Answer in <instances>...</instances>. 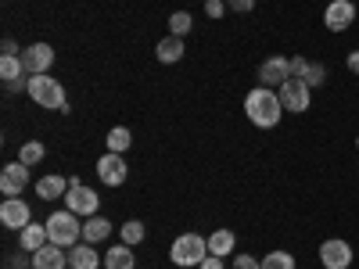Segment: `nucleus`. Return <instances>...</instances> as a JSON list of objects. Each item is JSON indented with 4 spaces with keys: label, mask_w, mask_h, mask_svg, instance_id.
I'll use <instances>...</instances> for the list:
<instances>
[{
    "label": "nucleus",
    "mask_w": 359,
    "mask_h": 269,
    "mask_svg": "<svg viewBox=\"0 0 359 269\" xmlns=\"http://www.w3.org/2000/svg\"><path fill=\"white\" fill-rule=\"evenodd\" d=\"M104 144H108V151H115V155H123L126 147L133 144V133H130L126 126H111V130H108V137H104Z\"/></svg>",
    "instance_id": "nucleus-22"
},
{
    "label": "nucleus",
    "mask_w": 359,
    "mask_h": 269,
    "mask_svg": "<svg viewBox=\"0 0 359 269\" xmlns=\"http://www.w3.org/2000/svg\"><path fill=\"white\" fill-rule=\"evenodd\" d=\"M29 184V165L22 162H8L4 169H0V194L4 198H18Z\"/></svg>",
    "instance_id": "nucleus-13"
},
{
    "label": "nucleus",
    "mask_w": 359,
    "mask_h": 269,
    "mask_svg": "<svg viewBox=\"0 0 359 269\" xmlns=\"http://www.w3.org/2000/svg\"><path fill=\"white\" fill-rule=\"evenodd\" d=\"M191 29H194V18L187 11H172V18H169V33L172 36H187Z\"/></svg>",
    "instance_id": "nucleus-26"
},
{
    "label": "nucleus",
    "mask_w": 359,
    "mask_h": 269,
    "mask_svg": "<svg viewBox=\"0 0 359 269\" xmlns=\"http://www.w3.org/2000/svg\"><path fill=\"white\" fill-rule=\"evenodd\" d=\"M104 269H137V255L130 244H115L104 255Z\"/></svg>",
    "instance_id": "nucleus-19"
},
{
    "label": "nucleus",
    "mask_w": 359,
    "mask_h": 269,
    "mask_svg": "<svg viewBox=\"0 0 359 269\" xmlns=\"http://www.w3.org/2000/svg\"><path fill=\"white\" fill-rule=\"evenodd\" d=\"M22 65H25L29 76L50 72V65H54V47H50V43H29V47L22 50Z\"/></svg>",
    "instance_id": "nucleus-10"
},
{
    "label": "nucleus",
    "mask_w": 359,
    "mask_h": 269,
    "mask_svg": "<svg viewBox=\"0 0 359 269\" xmlns=\"http://www.w3.org/2000/svg\"><path fill=\"white\" fill-rule=\"evenodd\" d=\"M198 269H226V262H223L219 255H208V258H205V262H201Z\"/></svg>",
    "instance_id": "nucleus-33"
},
{
    "label": "nucleus",
    "mask_w": 359,
    "mask_h": 269,
    "mask_svg": "<svg viewBox=\"0 0 359 269\" xmlns=\"http://www.w3.org/2000/svg\"><path fill=\"white\" fill-rule=\"evenodd\" d=\"M69 184L72 179H65V176H43V179H36V194L43 198V201H54V198H65L69 194Z\"/></svg>",
    "instance_id": "nucleus-18"
},
{
    "label": "nucleus",
    "mask_w": 359,
    "mask_h": 269,
    "mask_svg": "<svg viewBox=\"0 0 359 269\" xmlns=\"http://www.w3.org/2000/svg\"><path fill=\"white\" fill-rule=\"evenodd\" d=\"M233 248H237V233H233V230H216L212 237H208V255L226 258Z\"/></svg>",
    "instance_id": "nucleus-20"
},
{
    "label": "nucleus",
    "mask_w": 359,
    "mask_h": 269,
    "mask_svg": "<svg viewBox=\"0 0 359 269\" xmlns=\"http://www.w3.org/2000/svg\"><path fill=\"white\" fill-rule=\"evenodd\" d=\"M69 265V248L62 244H43L40 251H33V269H65Z\"/></svg>",
    "instance_id": "nucleus-14"
},
{
    "label": "nucleus",
    "mask_w": 359,
    "mask_h": 269,
    "mask_svg": "<svg viewBox=\"0 0 359 269\" xmlns=\"http://www.w3.org/2000/svg\"><path fill=\"white\" fill-rule=\"evenodd\" d=\"M306 69H309V62H306L302 54H294V57H291V76H294V79H306Z\"/></svg>",
    "instance_id": "nucleus-30"
},
{
    "label": "nucleus",
    "mask_w": 359,
    "mask_h": 269,
    "mask_svg": "<svg viewBox=\"0 0 359 269\" xmlns=\"http://www.w3.org/2000/svg\"><path fill=\"white\" fill-rule=\"evenodd\" d=\"M22 72H25V65H22L18 54H0V76H4V83L22 79Z\"/></svg>",
    "instance_id": "nucleus-23"
},
{
    "label": "nucleus",
    "mask_w": 359,
    "mask_h": 269,
    "mask_svg": "<svg viewBox=\"0 0 359 269\" xmlns=\"http://www.w3.org/2000/svg\"><path fill=\"white\" fill-rule=\"evenodd\" d=\"M97 205H101V198L90 191V187H83L79 179H72V184H69V194H65V208H69V212L90 219V216H97Z\"/></svg>",
    "instance_id": "nucleus-6"
},
{
    "label": "nucleus",
    "mask_w": 359,
    "mask_h": 269,
    "mask_svg": "<svg viewBox=\"0 0 359 269\" xmlns=\"http://www.w3.org/2000/svg\"><path fill=\"white\" fill-rule=\"evenodd\" d=\"M47 241H50L47 226H40V223H29L25 230H18V248H22V251H40Z\"/></svg>",
    "instance_id": "nucleus-17"
},
{
    "label": "nucleus",
    "mask_w": 359,
    "mask_h": 269,
    "mask_svg": "<svg viewBox=\"0 0 359 269\" xmlns=\"http://www.w3.org/2000/svg\"><path fill=\"white\" fill-rule=\"evenodd\" d=\"M355 147H359V137H355Z\"/></svg>",
    "instance_id": "nucleus-35"
},
{
    "label": "nucleus",
    "mask_w": 359,
    "mask_h": 269,
    "mask_svg": "<svg viewBox=\"0 0 359 269\" xmlns=\"http://www.w3.org/2000/svg\"><path fill=\"white\" fill-rule=\"evenodd\" d=\"M205 4H208V0H205Z\"/></svg>",
    "instance_id": "nucleus-36"
},
{
    "label": "nucleus",
    "mask_w": 359,
    "mask_h": 269,
    "mask_svg": "<svg viewBox=\"0 0 359 269\" xmlns=\"http://www.w3.org/2000/svg\"><path fill=\"white\" fill-rule=\"evenodd\" d=\"M97 176H101V184L104 187H123L126 184V176H130V165L123 155H115V151H104L97 158Z\"/></svg>",
    "instance_id": "nucleus-7"
},
{
    "label": "nucleus",
    "mask_w": 359,
    "mask_h": 269,
    "mask_svg": "<svg viewBox=\"0 0 359 269\" xmlns=\"http://www.w3.org/2000/svg\"><path fill=\"white\" fill-rule=\"evenodd\" d=\"M230 269H262V258H255V255H248V251H241V255H233V262H230Z\"/></svg>",
    "instance_id": "nucleus-28"
},
{
    "label": "nucleus",
    "mask_w": 359,
    "mask_h": 269,
    "mask_svg": "<svg viewBox=\"0 0 359 269\" xmlns=\"http://www.w3.org/2000/svg\"><path fill=\"white\" fill-rule=\"evenodd\" d=\"M69 265H72V269H101L104 258L94 251V244L83 241V244H72V248H69Z\"/></svg>",
    "instance_id": "nucleus-15"
},
{
    "label": "nucleus",
    "mask_w": 359,
    "mask_h": 269,
    "mask_svg": "<svg viewBox=\"0 0 359 269\" xmlns=\"http://www.w3.org/2000/svg\"><path fill=\"white\" fill-rule=\"evenodd\" d=\"M280 104H284V111H294V115H302V111H309L313 108V86L306 83V79H287L284 86H280Z\"/></svg>",
    "instance_id": "nucleus-5"
},
{
    "label": "nucleus",
    "mask_w": 359,
    "mask_h": 269,
    "mask_svg": "<svg viewBox=\"0 0 359 269\" xmlns=\"http://www.w3.org/2000/svg\"><path fill=\"white\" fill-rule=\"evenodd\" d=\"M43 226H47L50 244H62V248L79 244V237H83V223H79L76 212H69V208H62V212H50V219H47Z\"/></svg>",
    "instance_id": "nucleus-3"
},
{
    "label": "nucleus",
    "mask_w": 359,
    "mask_h": 269,
    "mask_svg": "<svg viewBox=\"0 0 359 269\" xmlns=\"http://www.w3.org/2000/svg\"><path fill=\"white\" fill-rule=\"evenodd\" d=\"M287 79H291V57L273 54V57H266V62L259 65V86L277 90V86H284Z\"/></svg>",
    "instance_id": "nucleus-8"
},
{
    "label": "nucleus",
    "mask_w": 359,
    "mask_h": 269,
    "mask_svg": "<svg viewBox=\"0 0 359 269\" xmlns=\"http://www.w3.org/2000/svg\"><path fill=\"white\" fill-rule=\"evenodd\" d=\"M345 69H348L352 76H359V50H352V54L345 57Z\"/></svg>",
    "instance_id": "nucleus-34"
},
{
    "label": "nucleus",
    "mask_w": 359,
    "mask_h": 269,
    "mask_svg": "<svg viewBox=\"0 0 359 269\" xmlns=\"http://www.w3.org/2000/svg\"><path fill=\"white\" fill-rule=\"evenodd\" d=\"M144 237H147V230H144V223L140 219H130V223H123V244H140L144 241Z\"/></svg>",
    "instance_id": "nucleus-27"
},
{
    "label": "nucleus",
    "mask_w": 359,
    "mask_h": 269,
    "mask_svg": "<svg viewBox=\"0 0 359 269\" xmlns=\"http://www.w3.org/2000/svg\"><path fill=\"white\" fill-rule=\"evenodd\" d=\"M320 262H323V269H348L352 265V244L341 241V237H331V241L320 244Z\"/></svg>",
    "instance_id": "nucleus-9"
},
{
    "label": "nucleus",
    "mask_w": 359,
    "mask_h": 269,
    "mask_svg": "<svg viewBox=\"0 0 359 269\" xmlns=\"http://www.w3.org/2000/svg\"><path fill=\"white\" fill-rule=\"evenodd\" d=\"M226 8H230V11H237V15H245V11H252V8H255V0H226Z\"/></svg>",
    "instance_id": "nucleus-32"
},
{
    "label": "nucleus",
    "mask_w": 359,
    "mask_h": 269,
    "mask_svg": "<svg viewBox=\"0 0 359 269\" xmlns=\"http://www.w3.org/2000/svg\"><path fill=\"white\" fill-rule=\"evenodd\" d=\"M355 22V4L352 0H331L323 11V25L331 29V33H345V29Z\"/></svg>",
    "instance_id": "nucleus-12"
},
{
    "label": "nucleus",
    "mask_w": 359,
    "mask_h": 269,
    "mask_svg": "<svg viewBox=\"0 0 359 269\" xmlns=\"http://www.w3.org/2000/svg\"><path fill=\"white\" fill-rule=\"evenodd\" d=\"M262 269H298V262L291 251H269L262 255Z\"/></svg>",
    "instance_id": "nucleus-25"
},
{
    "label": "nucleus",
    "mask_w": 359,
    "mask_h": 269,
    "mask_svg": "<svg viewBox=\"0 0 359 269\" xmlns=\"http://www.w3.org/2000/svg\"><path fill=\"white\" fill-rule=\"evenodd\" d=\"M223 11H226V0H208V4H205L208 18H223Z\"/></svg>",
    "instance_id": "nucleus-31"
},
{
    "label": "nucleus",
    "mask_w": 359,
    "mask_h": 269,
    "mask_svg": "<svg viewBox=\"0 0 359 269\" xmlns=\"http://www.w3.org/2000/svg\"><path fill=\"white\" fill-rule=\"evenodd\" d=\"M169 258H172V265H201L205 258H208V237H201V233H180L176 241H172V248H169Z\"/></svg>",
    "instance_id": "nucleus-4"
},
{
    "label": "nucleus",
    "mask_w": 359,
    "mask_h": 269,
    "mask_svg": "<svg viewBox=\"0 0 359 269\" xmlns=\"http://www.w3.org/2000/svg\"><path fill=\"white\" fill-rule=\"evenodd\" d=\"M323 79H327V69H323L320 62H309V69H306V83H309V86H320Z\"/></svg>",
    "instance_id": "nucleus-29"
},
{
    "label": "nucleus",
    "mask_w": 359,
    "mask_h": 269,
    "mask_svg": "<svg viewBox=\"0 0 359 269\" xmlns=\"http://www.w3.org/2000/svg\"><path fill=\"white\" fill-rule=\"evenodd\" d=\"M155 57H158V62L162 65H176L180 62V57H184V36H162L158 43H155Z\"/></svg>",
    "instance_id": "nucleus-16"
},
{
    "label": "nucleus",
    "mask_w": 359,
    "mask_h": 269,
    "mask_svg": "<svg viewBox=\"0 0 359 269\" xmlns=\"http://www.w3.org/2000/svg\"><path fill=\"white\" fill-rule=\"evenodd\" d=\"M25 94L33 97L40 108H47V111H69L65 86L57 83V79H50V72H43V76H29V79H25Z\"/></svg>",
    "instance_id": "nucleus-2"
},
{
    "label": "nucleus",
    "mask_w": 359,
    "mask_h": 269,
    "mask_svg": "<svg viewBox=\"0 0 359 269\" xmlns=\"http://www.w3.org/2000/svg\"><path fill=\"white\" fill-rule=\"evenodd\" d=\"M245 115H248V123L259 126V130H273L280 123V115H284V104H280V94L277 90H269V86H255L248 90V97H245Z\"/></svg>",
    "instance_id": "nucleus-1"
},
{
    "label": "nucleus",
    "mask_w": 359,
    "mask_h": 269,
    "mask_svg": "<svg viewBox=\"0 0 359 269\" xmlns=\"http://www.w3.org/2000/svg\"><path fill=\"white\" fill-rule=\"evenodd\" d=\"M108 233H111V223H108L104 216H90V219L83 223V241H86V244H97V241H104Z\"/></svg>",
    "instance_id": "nucleus-21"
},
{
    "label": "nucleus",
    "mask_w": 359,
    "mask_h": 269,
    "mask_svg": "<svg viewBox=\"0 0 359 269\" xmlns=\"http://www.w3.org/2000/svg\"><path fill=\"white\" fill-rule=\"evenodd\" d=\"M0 223H4L8 230H25L29 223H33V208H29L22 198H4V205H0Z\"/></svg>",
    "instance_id": "nucleus-11"
},
{
    "label": "nucleus",
    "mask_w": 359,
    "mask_h": 269,
    "mask_svg": "<svg viewBox=\"0 0 359 269\" xmlns=\"http://www.w3.org/2000/svg\"><path fill=\"white\" fill-rule=\"evenodd\" d=\"M43 155H47V151H43L40 140H25V144L18 147V162H22V165H40Z\"/></svg>",
    "instance_id": "nucleus-24"
}]
</instances>
